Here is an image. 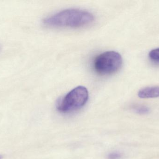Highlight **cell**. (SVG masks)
Masks as SVG:
<instances>
[{"instance_id": "obj_2", "label": "cell", "mask_w": 159, "mask_h": 159, "mask_svg": "<svg viewBox=\"0 0 159 159\" xmlns=\"http://www.w3.org/2000/svg\"><path fill=\"white\" fill-rule=\"evenodd\" d=\"M122 64L121 55L114 51H106L98 55L93 62V68L102 75L112 74L120 69Z\"/></svg>"}, {"instance_id": "obj_7", "label": "cell", "mask_w": 159, "mask_h": 159, "mask_svg": "<svg viewBox=\"0 0 159 159\" xmlns=\"http://www.w3.org/2000/svg\"><path fill=\"white\" fill-rule=\"evenodd\" d=\"M121 157V154L118 152L112 153L108 155V159H120Z\"/></svg>"}, {"instance_id": "obj_5", "label": "cell", "mask_w": 159, "mask_h": 159, "mask_svg": "<svg viewBox=\"0 0 159 159\" xmlns=\"http://www.w3.org/2000/svg\"><path fill=\"white\" fill-rule=\"evenodd\" d=\"M134 109L136 113L140 115H145L149 113L150 111L149 108L143 105L136 106Z\"/></svg>"}, {"instance_id": "obj_3", "label": "cell", "mask_w": 159, "mask_h": 159, "mask_svg": "<svg viewBox=\"0 0 159 159\" xmlns=\"http://www.w3.org/2000/svg\"><path fill=\"white\" fill-rule=\"evenodd\" d=\"M89 99V92L85 87L78 86L72 90L59 103L57 109L67 113L77 110L85 105Z\"/></svg>"}, {"instance_id": "obj_6", "label": "cell", "mask_w": 159, "mask_h": 159, "mask_svg": "<svg viewBox=\"0 0 159 159\" xmlns=\"http://www.w3.org/2000/svg\"><path fill=\"white\" fill-rule=\"evenodd\" d=\"M149 57L152 60L159 62V48L151 50L149 52Z\"/></svg>"}, {"instance_id": "obj_1", "label": "cell", "mask_w": 159, "mask_h": 159, "mask_svg": "<svg viewBox=\"0 0 159 159\" xmlns=\"http://www.w3.org/2000/svg\"><path fill=\"white\" fill-rule=\"evenodd\" d=\"M94 20V16L90 12L82 9L70 8L46 18L44 20V23L50 27L79 28L89 25Z\"/></svg>"}, {"instance_id": "obj_8", "label": "cell", "mask_w": 159, "mask_h": 159, "mask_svg": "<svg viewBox=\"0 0 159 159\" xmlns=\"http://www.w3.org/2000/svg\"><path fill=\"white\" fill-rule=\"evenodd\" d=\"M2 157L0 155V159H2Z\"/></svg>"}, {"instance_id": "obj_4", "label": "cell", "mask_w": 159, "mask_h": 159, "mask_svg": "<svg viewBox=\"0 0 159 159\" xmlns=\"http://www.w3.org/2000/svg\"><path fill=\"white\" fill-rule=\"evenodd\" d=\"M138 96L142 99L159 97V86L147 87L142 89L138 91Z\"/></svg>"}]
</instances>
